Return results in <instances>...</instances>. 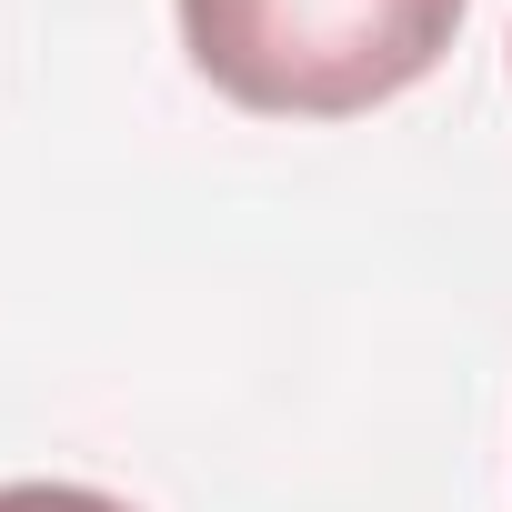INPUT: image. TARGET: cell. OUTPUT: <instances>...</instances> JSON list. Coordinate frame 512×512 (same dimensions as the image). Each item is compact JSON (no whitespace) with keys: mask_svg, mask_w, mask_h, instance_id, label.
Returning a JSON list of instances; mask_svg holds the SVG:
<instances>
[{"mask_svg":"<svg viewBox=\"0 0 512 512\" xmlns=\"http://www.w3.org/2000/svg\"><path fill=\"white\" fill-rule=\"evenodd\" d=\"M462 31V0H181L201 81L262 121H352L402 101Z\"/></svg>","mask_w":512,"mask_h":512,"instance_id":"cell-1","label":"cell"},{"mask_svg":"<svg viewBox=\"0 0 512 512\" xmlns=\"http://www.w3.org/2000/svg\"><path fill=\"white\" fill-rule=\"evenodd\" d=\"M0 512H131L91 482H0Z\"/></svg>","mask_w":512,"mask_h":512,"instance_id":"cell-2","label":"cell"}]
</instances>
